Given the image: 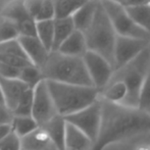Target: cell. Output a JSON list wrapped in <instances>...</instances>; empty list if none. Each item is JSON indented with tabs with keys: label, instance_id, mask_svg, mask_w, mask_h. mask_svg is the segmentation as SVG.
<instances>
[{
	"label": "cell",
	"instance_id": "cell-37",
	"mask_svg": "<svg viewBox=\"0 0 150 150\" xmlns=\"http://www.w3.org/2000/svg\"><path fill=\"white\" fill-rule=\"evenodd\" d=\"M149 4H150V0H149Z\"/></svg>",
	"mask_w": 150,
	"mask_h": 150
},
{
	"label": "cell",
	"instance_id": "cell-32",
	"mask_svg": "<svg viewBox=\"0 0 150 150\" xmlns=\"http://www.w3.org/2000/svg\"><path fill=\"white\" fill-rule=\"evenodd\" d=\"M13 113L4 102L0 101V124H9L11 122Z\"/></svg>",
	"mask_w": 150,
	"mask_h": 150
},
{
	"label": "cell",
	"instance_id": "cell-30",
	"mask_svg": "<svg viewBox=\"0 0 150 150\" xmlns=\"http://www.w3.org/2000/svg\"><path fill=\"white\" fill-rule=\"evenodd\" d=\"M0 150H22V139L11 131L0 140Z\"/></svg>",
	"mask_w": 150,
	"mask_h": 150
},
{
	"label": "cell",
	"instance_id": "cell-13",
	"mask_svg": "<svg viewBox=\"0 0 150 150\" xmlns=\"http://www.w3.org/2000/svg\"><path fill=\"white\" fill-rule=\"evenodd\" d=\"M29 88L30 87L21 81L18 78H6L0 76V90L2 99L11 111L13 110L25 91Z\"/></svg>",
	"mask_w": 150,
	"mask_h": 150
},
{
	"label": "cell",
	"instance_id": "cell-22",
	"mask_svg": "<svg viewBox=\"0 0 150 150\" xmlns=\"http://www.w3.org/2000/svg\"><path fill=\"white\" fill-rule=\"evenodd\" d=\"M128 13L132 20L144 31L150 34V4H140V5L127 6Z\"/></svg>",
	"mask_w": 150,
	"mask_h": 150
},
{
	"label": "cell",
	"instance_id": "cell-26",
	"mask_svg": "<svg viewBox=\"0 0 150 150\" xmlns=\"http://www.w3.org/2000/svg\"><path fill=\"white\" fill-rule=\"evenodd\" d=\"M18 78L30 88H34L40 81L44 80L40 67L34 65L33 63L23 67L20 71Z\"/></svg>",
	"mask_w": 150,
	"mask_h": 150
},
{
	"label": "cell",
	"instance_id": "cell-11",
	"mask_svg": "<svg viewBox=\"0 0 150 150\" xmlns=\"http://www.w3.org/2000/svg\"><path fill=\"white\" fill-rule=\"evenodd\" d=\"M57 115L46 80H42L33 88V106L31 115L39 126H42Z\"/></svg>",
	"mask_w": 150,
	"mask_h": 150
},
{
	"label": "cell",
	"instance_id": "cell-12",
	"mask_svg": "<svg viewBox=\"0 0 150 150\" xmlns=\"http://www.w3.org/2000/svg\"><path fill=\"white\" fill-rule=\"evenodd\" d=\"M14 25L18 36H36V20L31 16L25 6L24 0H13L1 12Z\"/></svg>",
	"mask_w": 150,
	"mask_h": 150
},
{
	"label": "cell",
	"instance_id": "cell-19",
	"mask_svg": "<svg viewBox=\"0 0 150 150\" xmlns=\"http://www.w3.org/2000/svg\"><path fill=\"white\" fill-rule=\"evenodd\" d=\"M65 122L64 117L60 115H55L43 124L42 127L44 130L46 131L48 135H49L50 139L53 141L55 146L59 150H63V141H64V134H65Z\"/></svg>",
	"mask_w": 150,
	"mask_h": 150
},
{
	"label": "cell",
	"instance_id": "cell-2",
	"mask_svg": "<svg viewBox=\"0 0 150 150\" xmlns=\"http://www.w3.org/2000/svg\"><path fill=\"white\" fill-rule=\"evenodd\" d=\"M40 69L43 79L47 81L93 86L82 56L50 51Z\"/></svg>",
	"mask_w": 150,
	"mask_h": 150
},
{
	"label": "cell",
	"instance_id": "cell-29",
	"mask_svg": "<svg viewBox=\"0 0 150 150\" xmlns=\"http://www.w3.org/2000/svg\"><path fill=\"white\" fill-rule=\"evenodd\" d=\"M138 108L146 111L150 109V69L147 71L141 85L138 98Z\"/></svg>",
	"mask_w": 150,
	"mask_h": 150
},
{
	"label": "cell",
	"instance_id": "cell-9",
	"mask_svg": "<svg viewBox=\"0 0 150 150\" xmlns=\"http://www.w3.org/2000/svg\"><path fill=\"white\" fill-rule=\"evenodd\" d=\"M87 69L92 85L101 91L110 82L115 73L113 65L102 55L87 50L82 56Z\"/></svg>",
	"mask_w": 150,
	"mask_h": 150
},
{
	"label": "cell",
	"instance_id": "cell-5",
	"mask_svg": "<svg viewBox=\"0 0 150 150\" xmlns=\"http://www.w3.org/2000/svg\"><path fill=\"white\" fill-rule=\"evenodd\" d=\"M150 48H145L137 57L113 73L110 81L120 80L127 86L128 94L122 104L131 107H138V98L141 85L149 69Z\"/></svg>",
	"mask_w": 150,
	"mask_h": 150
},
{
	"label": "cell",
	"instance_id": "cell-16",
	"mask_svg": "<svg viewBox=\"0 0 150 150\" xmlns=\"http://www.w3.org/2000/svg\"><path fill=\"white\" fill-rule=\"evenodd\" d=\"M92 140L81 130L67 122L63 150H91Z\"/></svg>",
	"mask_w": 150,
	"mask_h": 150
},
{
	"label": "cell",
	"instance_id": "cell-20",
	"mask_svg": "<svg viewBox=\"0 0 150 150\" xmlns=\"http://www.w3.org/2000/svg\"><path fill=\"white\" fill-rule=\"evenodd\" d=\"M54 22V38H53V47L52 51H55L58 49L60 44L71 35L75 30L71 16L67 18H55Z\"/></svg>",
	"mask_w": 150,
	"mask_h": 150
},
{
	"label": "cell",
	"instance_id": "cell-34",
	"mask_svg": "<svg viewBox=\"0 0 150 150\" xmlns=\"http://www.w3.org/2000/svg\"><path fill=\"white\" fill-rule=\"evenodd\" d=\"M145 3H149V0H125L122 5L127 7V6L140 5V4H145Z\"/></svg>",
	"mask_w": 150,
	"mask_h": 150
},
{
	"label": "cell",
	"instance_id": "cell-4",
	"mask_svg": "<svg viewBox=\"0 0 150 150\" xmlns=\"http://www.w3.org/2000/svg\"><path fill=\"white\" fill-rule=\"evenodd\" d=\"M83 33L85 35L87 49L102 55L113 65V49L117 33L100 0L93 21Z\"/></svg>",
	"mask_w": 150,
	"mask_h": 150
},
{
	"label": "cell",
	"instance_id": "cell-17",
	"mask_svg": "<svg viewBox=\"0 0 150 150\" xmlns=\"http://www.w3.org/2000/svg\"><path fill=\"white\" fill-rule=\"evenodd\" d=\"M87 50V44H86L84 33L75 29L73 33L60 44L57 51L67 55L83 56Z\"/></svg>",
	"mask_w": 150,
	"mask_h": 150
},
{
	"label": "cell",
	"instance_id": "cell-27",
	"mask_svg": "<svg viewBox=\"0 0 150 150\" xmlns=\"http://www.w3.org/2000/svg\"><path fill=\"white\" fill-rule=\"evenodd\" d=\"M33 106V88H29L22 95L12 110L13 115H31Z\"/></svg>",
	"mask_w": 150,
	"mask_h": 150
},
{
	"label": "cell",
	"instance_id": "cell-14",
	"mask_svg": "<svg viewBox=\"0 0 150 150\" xmlns=\"http://www.w3.org/2000/svg\"><path fill=\"white\" fill-rule=\"evenodd\" d=\"M18 40L31 62L36 67H41L48 57L49 50L43 45L37 36H18Z\"/></svg>",
	"mask_w": 150,
	"mask_h": 150
},
{
	"label": "cell",
	"instance_id": "cell-1",
	"mask_svg": "<svg viewBox=\"0 0 150 150\" xmlns=\"http://www.w3.org/2000/svg\"><path fill=\"white\" fill-rule=\"evenodd\" d=\"M146 132H150L148 111L101 98L100 128L91 150H104L110 144Z\"/></svg>",
	"mask_w": 150,
	"mask_h": 150
},
{
	"label": "cell",
	"instance_id": "cell-35",
	"mask_svg": "<svg viewBox=\"0 0 150 150\" xmlns=\"http://www.w3.org/2000/svg\"><path fill=\"white\" fill-rule=\"evenodd\" d=\"M111 1H115V2H117V3H120V4H122V2H124L125 0H111Z\"/></svg>",
	"mask_w": 150,
	"mask_h": 150
},
{
	"label": "cell",
	"instance_id": "cell-24",
	"mask_svg": "<svg viewBox=\"0 0 150 150\" xmlns=\"http://www.w3.org/2000/svg\"><path fill=\"white\" fill-rule=\"evenodd\" d=\"M12 131L20 137L27 136L39 127L32 115H13L11 120Z\"/></svg>",
	"mask_w": 150,
	"mask_h": 150
},
{
	"label": "cell",
	"instance_id": "cell-33",
	"mask_svg": "<svg viewBox=\"0 0 150 150\" xmlns=\"http://www.w3.org/2000/svg\"><path fill=\"white\" fill-rule=\"evenodd\" d=\"M11 131V122H9V124H0V140L3 139L5 136H7Z\"/></svg>",
	"mask_w": 150,
	"mask_h": 150
},
{
	"label": "cell",
	"instance_id": "cell-31",
	"mask_svg": "<svg viewBox=\"0 0 150 150\" xmlns=\"http://www.w3.org/2000/svg\"><path fill=\"white\" fill-rule=\"evenodd\" d=\"M54 16H55V12H54L53 0H41V5H40L36 21L51 20L54 18Z\"/></svg>",
	"mask_w": 150,
	"mask_h": 150
},
{
	"label": "cell",
	"instance_id": "cell-21",
	"mask_svg": "<svg viewBox=\"0 0 150 150\" xmlns=\"http://www.w3.org/2000/svg\"><path fill=\"white\" fill-rule=\"evenodd\" d=\"M127 94H128L127 86L120 80L110 81L106 87L100 91L101 98L113 103H122Z\"/></svg>",
	"mask_w": 150,
	"mask_h": 150
},
{
	"label": "cell",
	"instance_id": "cell-15",
	"mask_svg": "<svg viewBox=\"0 0 150 150\" xmlns=\"http://www.w3.org/2000/svg\"><path fill=\"white\" fill-rule=\"evenodd\" d=\"M22 150H59L42 127L22 138Z\"/></svg>",
	"mask_w": 150,
	"mask_h": 150
},
{
	"label": "cell",
	"instance_id": "cell-6",
	"mask_svg": "<svg viewBox=\"0 0 150 150\" xmlns=\"http://www.w3.org/2000/svg\"><path fill=\"white\" fill-rule=\"evenodd\" d=\"M117 35L150 40V34L141 29L128 13L126 7L111 0H100Z\"/></svg>",
	"mask_w": 150,
	"mask_h": 150
},
{
	"label": "cell",
	"instance_id": "cell-7",
	"mask_svg": "<svg viewBox=\"0 0 150 150\" xmlns=\"http://www.w3.org/2000/svg\"><path fill=\"white\" fill-rule=\"evenodd\" d=\"M31 63L18 38L0 43V76L18 78L21 69Z\"/></svg>",
	"mask_w": 150,
	"mask_h": 150
},
{
	"label": "cell",
	"instance_id": "cell-28",
	"mask_svg": "<svg viewBox=\"0 0 150 150\" xmlns=\"http://www.w3.org/2000/svg\"><path fill=\"white\" fill-rule=\"evenodd\" d=\"M18 37V32L16 25L7 18L0 14V43L16 39Z\"/></svg>",
	"mask_w": 150,
	"mask_h": 150
},
{
	"label": "cell",
	"instance_id": "cell-23",
	"mask_svg": "<svg viewBox=\"0 0 150 150\" xmlns=\"http://www.w3.org/2000/svg\"><path fill=\"white\" fill-rule=\"evenodd\" d=\"M54 18L36 21V36L49 51H52L54 38Z\"/></svg>",
	"mask_w": 150,
	"mask_h": 150
},
{
	"label": "cell",
	"instance_id": "cell-36",
	"mask_svg": "<svg viewBox=\"0 0 150 150\" xmlns=\"http://www.w3.org/2000/svg\"><path fill=\"white\" fill-rule=\"evenodd\" d=\"M0 101L3 102V99H2V94H1V90H0Z\"/></svg>",
	"mask_w": 150,
	"mask_h": 150
},
{
	"label": "cell",
	"instance_id": "cell-18",
	"mask_svg": "<svg viewBox=\"0 0 150 150\" xmlns=\"http://www.w3.org/2000/svg\"><path fill=\"white\" fill-rule=\"evenodd\" d=\"M98 3L99 0H88L85 4H83L79 9L74 12L71 18L77 30L84 32L90 26L96 12Z\"/></svg>",
	"mask_w": 150,
	"mask_h": 150
},
{
	"label": "cell",
	"instance_id": "cell-25",
	"mask_svg": "<svg viewBox=\"0 0 150 150\" xmlns=\"http://www.w3.org/2000/svg\"><path fill=\"white\" fill-rule=\"evenodd\" d=\"M88 0H53L55 18L71 16L77 9H79Z\"/></svg>",
	"mask_w": 150,
	"mask_h": 150
},
{
	"label": "cell",
	"instance_id": "cell-3",
	"mask_svg": "<svg viewBox=\"0 0 150 150\" xmlns=\"http://www.w3.org/2000/svg\"><path fill=\"white\" fill-rule=\"evenodd\" d=\"M46 83L56 111L62 117L81 110L96 101L100 96V91L94 86L76 85L47 80Z\"/></svg>",
	"mask_w": 150,
	"mask_h": 150
},
{
	"label": "cell",
	"instance_id": "cell-8",
	"mask_svg": "<svg viewBox=\"0 0 150 150\" xmlns=\"http://www.w3.org/2000/svg\"><path fill=\"white\" fill-rule=\"evenodd\" d=\"M65 122H69L76 128L81 130L84 134L94 141L96 140L101 122V98H99L90 105L84 107L79 111L63 117Z\"/></svg>",
	"mask_w": 150,
	"mask_h": 150
},
{
	"label": "cell",
	"instance_id": "cell-10",
	"mask_svg": "<svg viewBox=\"0 0 150 150\" xmlns=\"http://www.w3.org/2000/svg\"><path fill=\"white\" fill-rule=\"evenodd\" d=\"M149 45L150 40L117 35L115 49H113V69L115 71L128 64Z\"/></svg>",
	"mask_w": 150,
	"mask_h": 150
}]
</instances>
